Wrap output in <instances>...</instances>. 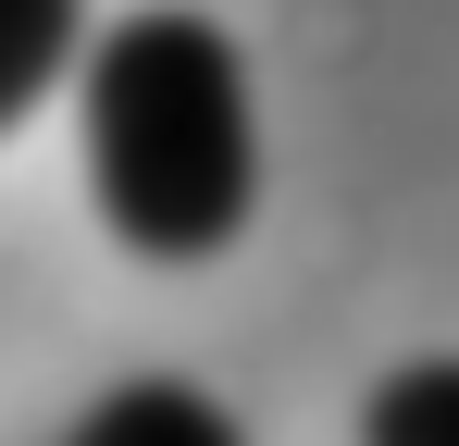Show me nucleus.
I'll use <instances>...</instances> for the list:
<instances>
[{
    "instance_id": "nucleus-1",
    "label": "nucleus",
    "mask_w": 459,
    "mask_h": 446,
    "mask_svg": "<svg viewBox=\"0 0 459 446\" xmlns=\"http://www.w3.org/2000/svg\"><path fill=\"white\" fill-rule=\"evenodd\" d=\"M75 137H87V199L100 223L186 273V261H224L248 211H261V99H248V50H236L212 13L150 0V13H112L75 63Z\"/></svg>"
},
{
    "instance_id": "nucleus-2",
    "label": "nucleus",
    "mask_w": 459,
    "mask_h": 446,
    "mask_svg": "<svg viewBox=\"0 0 459 446\" xmlns=\"http://www.w3.org/2000/svg\"><path fill=\"white\" fill-rule=\"evenodd\" d=\"M63 446H248V422H236L212 384H186V372H137L87 422H63Z\"/></svg>"
},
{
    "instance_id": "nucleus-3",
    "label": "nucleus",
    "mask_w": 459,
    "mask_h": 446,
    "mask_svg": "<svg viewBox=\"0 0 459 446\" xmlns=\"http://www.w3.org/2000/svg\"><path fill=\"white\" fill-rule=\"evenodd\" d=\"M87 38H100L87 0H0V137H13V124L87 63Z\"/></svg>"
},
{
    "instance_id": "nucleus-4",
    "label": "nucleus",
    "mask_w": 459,
    "mask_h": 446,
    "mask_svg": "<svg viewBox=\"0 0 459 446\" xmlns=\"http://www.w3.org/2000/svg\"><path fill=\"white\" fill-rule=\"evenodd\" d=\"M360 446H459V360H397L360 397Z\"/></svg>"
}]
</instances>
